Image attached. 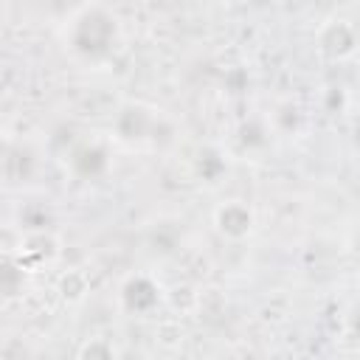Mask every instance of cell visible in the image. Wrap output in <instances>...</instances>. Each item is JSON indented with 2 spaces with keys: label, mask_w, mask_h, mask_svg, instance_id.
I'll list each match as a JSON object with an SVG mask.
<instances>
[{
  "label": "cell",
  "mask_w": 360,
  "mask_h": 360,
  "mask_svg": "<svg viewBox=\"0 0 360 360\" xmlns=\"http://www.w3.org/2000/svg\"><path fill=\"white\" fill-rule=\"evenodd\" d=\"M256 225V214L245 200H225L214 208V228L231 239V242H242L253 233Z\"/></svg>",
  "instance_id": "cell-3"
},
{
  "label": "cell",
  "mask_w": 360,
  "mask_h": 360,
  "mask_svg": "<svg viewBox=\"0 0 360 360\" xmlns=\"http://www.w3.org/2000/svg\"><path fill=\"white\" fill-rule=\"evenodd\" d=\"M121 307L127 312H135V315H146L158 307L160 301V287L146 276V273H135V276H127L124 284H121Z\"/></svg>",
  "instance_id": "cell-5"
},
{
  "label": "cell",
  "mask_w": 360,
  "mask_h": 360,
  "mask_svg": "<svg viewBox=\"0 0 360 360\" xmlns=\"http://www.w3.org/2000/svg\"><path fill=\"white\" fill-rule=\"evenodd\" d=\"M22 273H25V270H22L14 259L0 262V292L14 295V292H17V287H20V281H22Z\"/></svg>",
  "instance_id": "cell-14"
},
{
  "label": "cell",
  "mask_w": 360,
  "mask_h": 360,
  "mask_svg": "<svg viewBox=\"0 0 360 360\" xmlns=\"http://www.w3.org/2000/svg\"><path fill=\"white\" fill-rule=\"evenodd\" d=\"M158 343H163L166 349H174L183 343V326L177 321H163L158 326Z\"/></svg>",
  "instance_id": "cell-15"
},
{
  "label": "cell",
  "mask_w": 360,
  "mask_h": 360,
  "mask_svg": "<svg viewBox=\"0 0 360 360\" xmlns=\"http://www.w3.org/2000/svg\"><path fill=\"white\" fill-rule=\"evenodd\" d=\"M76 357L82 360H112L118 357V349L110 338H84L79 346H76Z\"/></svg>",
  "instance_id": "cell-11"
},
{
  "label": "cell",
  "mask_w": 360,
  "mask_h": 360,
  "mask_svg": "<svg viewBox=\"0 0 360 360\" xmlns=\"http://www.w3.org/2000/svg\"><path fill=\"white\" fill-rule=\"evenodd\" d=\"M73 166H76V172L79 174H84V177H96V174H101L104 169H107V152L101 149V146H82L76 155H73Z\"/></svg>",
  "instance_id": "cell-10"
},
{
  "label": "cell",
  "mask_w": 360,
  "mask_h": 360,
  "mask_svg": "<svg viewBox=\"0 0 360 360\" xmlns=\"http://www.w3.org/2000/svg\"><path fill=\"white\" fill-rule=\"evenodd\" d=\"M222 3H239V0H222Z\"/></svg>",
  "instance_id": "cell-16"
},
{
  "label": "cell",
  "mask_w": 360,
  "mask_h": 360,
  "mask_svg": "<svg viewBox=\"0 0 360 360\" xmlns=\"http://www.w3.org/2000/svg\"><path fill=\"white\" fill-rule=\"evenodd\" d=\"M225 307H228V298L219 287H205L200 290V298H197V315H205L208 321H217L219 315H225Z\"/></svg>",
  "instance_id": "cell-12"
},
{
  "label": "cell",
  "mask_w": 360,
  "mask_h": 360,
  "mask_svg": "<svg viewBox=\"0 0 360 360\" xmlns=\"http://www.w3.org/2000/svg\"><path fill=\"white\" fill-rule=\"evenodd\" d=\"M56 292H59V298H62L65 304H82V301L87 298V292H90V278H87V273H84V270H76V267L59 273V278H56Z\"/></svg>",
  "instance_id": "cell-7"
},
{
  "label": "cell",
  "mask_w": 360,
  "mask_h": 360,
  "mask_svg": "<svg viewBox=\"0 0 360 360\" xmlns=\"http://www.w3.org/2000/svg\"><path fill=\"white\" fill-rule=\"evenodd\" d=\"M62 256V242L53 231L48 228H31L25 231V236L20 239L17 245V256L14 262L22 267V270H34L39 264H51Z\"/></svg>",
  "instance_id": "cell-2"
},
{
  "label": "cell",
  "mask_w": 360,
  "mask_h": 360,
  "mask_svg": "<svg viewBox=\"0 0 360 360\" xmlns=\"http://www.w3.org/2000/svg\"><path fill=\"white\" fill-rule=\"evenodd\" d=\"M118 37V22L115 17L101 8V6H93V8H84L73 25H70V48L87 59H98V56H107L112 51V42Z\"/></svg>",
  "instance_id": "cell-1"
},
{
  "label": "cell",
  "mask_w": 360,
  "mask_h": 360,
  "mask_svg": "<svg viewBox=\"0 0 360 360\" xmlns=\"http://www.w3.org/2000/svg\"><path fill=\"white\" fill-rule=\"evenodd\" d=\"M276 132H281V135H295L298 129H301V124H304V110H301V104H295V101H281L276 110H273V115H270V121H267Z\"/></svg>",
  "instance_id": "cell-9"
},
{
  "label": "cell",
  "mask_w": 360,
  "mask_h": 360,
  "mask_svg": "<svg viewBox=\"0 0 360 360\" xmlns=\"http://www.w3.org/2000/svg\"><path fill=\"white\" fill-rule=\"evenodd\" d=\"M197 298H200V287H194L191 281H177L166 292V304L172 307L174 315H194Z\"/></svg>",
  "instance_id": "cell-8"
},
{
  "label": "cell",
  "mask_w": 360,
  "mask_h": 360,
  "mask_svg": "<svg viewBox=\"0 0 360 360\" xmlns=\"http://www.w3.org/2000/svg\"><path fill=\"white\" fill-rule=\"evenodd\" d=\"M267 135H270V124H264L262 118H250L239 127V141L253 149V146H264L267 143Z\"/></svg>",
  "instance_id": "cell-13"
},
{
  "label": "cell",
  "mask_w": 360,
  "mask_h": 360,
  "mask_svg": "<svg viewBox=\"0 0 360 360\" xmlns=\"http://www.w3.org/2000/svg\"><path fill=\"white\" fill-rule=\"evenodd\" d=\"M152 124H155V118L143 104H124L121 112L115 115V132L124 141L146 138L152 132Z\"/></svg>",
  "instance_id": "cell-6"
},
{
  "label": "cell",
  "mask_w": 360,
  "mask_h": 360,
  "mask_svg": "<svg viewBox=\"0 0 360 360\" xmlns=\"http://www.w3.org/2000/svg\"><path fill=\"white\" fill-rule=\"evenodd\" d=\"M318 48L335 59V62H343V59H352L357 53V31L352 22L346 20H329L321 25L318 31Z\"/></svg>",
  "instance_id": "cell-4"
}]
</instances>
